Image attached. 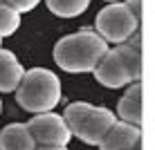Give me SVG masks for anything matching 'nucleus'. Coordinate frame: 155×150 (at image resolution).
<instances>
[{
    "label": "nucleus",
    "mask_w": 155,
    "mask_h": 150,
    "mask_svg": "<svg viewBox=\"0 0 155 150\" xmlns=\"http://www.w3.org/2000/svg\"><path fill=\"white\" fill-rule=\"evenodd\" d=\"M124 5H126V9H128V11L133 14V18L142 23V0H126Z\"/></svg>",
    "instance_id": "obj_15"
},
{
    "label": "nucleus",
    "mask_w": 155,
    "mask_h": 150,
    "mask_svg": "<svg viewBox=\"0 0 155 150\" xmlns=\"http://www.w3.org/2000/svg\"><path fill=\"white\" fill-rule=\"evenodd\" d=\"M108 49V43H104L94 31H77L54 45V61L61 69L72 74L92 72Z\"/></svg>",
    "instance_id": "obj_1"
},
{
    "label": "nucleus",
    "mask_w": 155,
    "mask_h": 150,
    "mask_svg": "<svg viewBox=\"0 0 155 150\" xmlns=\"http://www.w3.org/2000/svg\"><path fill=\"white\" fill-rule=\"evenodd\" d=\"M25 69L14 56V52L0 49V92H16L20 78H23Z\"/></svg>",
    "instance_id": "obj_9"
},
{
    "label": "nucleus",
    "mask_w": 155,
    "mask_h": 150,
    "mask_svg": "<svg viewBox=\"0 0 155 150\" xmlns=\"http://www.w3.org/2000/svg\"><path fill=\"white\" fill-rule=\"evenodd\" d=\"M126 45H128V47H135V49H142V27L126 40Z\"/></svg>",
    "instance_id": "obj_16"
},
{
    "label": "nucleus",
    "mask_w": 155,
    "mask_h": 150,
    "mask_svg": "<svg viewBox=\"0 0 155 150\" xmlns=\"http://www.w3.org/2000/svg\"><path fill=\"white\" fill-rule=\"evenodd\" d=\"M106 2H119V0H106Z\"/></svg>",
    "instance_id": "obj_19"
},
{
    "label": "nucleus",
    "mask_w": 155,
    "mask_h": 150,
    "mask_svg": "<svg viewBox=\"0 0 155 150\" xmlns=\"http://www.w3.org/2000/svg\"><path fill=\"white\" fill-rule=\"evenodd\" d=\"M25 126H27V130H29V135H31L36 146H61V148H68V141L72 139L65 121H63V116L54 114V112L34 114Z\"/></svg>",
    "instance_id": "obj_5"
},
{
    "label": "nucleus",
    "mask_w": 155,
    "mask_h": 150,
    "mask_svg": "<svg viewBox=\"0 0 155 150\" xmlns=\"http://www.w3.org/2000/svg\"><path fill=\"white\" fill-rule=\"evenodd\" d=\"M0 5H5V2H2V0H0Z\"/></svg>",
    "instance_id": "obj_22"
},
{
    "label": "nucleus",
    "mask_w": 155,
    "mask_h": 150,
    "mask_svg": "<svg viewBox=\"0 0 155 150\" xmlns=\"http://www.w3.org/2000/svg\"><path fill=\"white\" fill-rule=\"evenodd\" d=\"M140 27H142V23L133 18V14L126 9L124 2H110L94 18L97 36L104 43H117V45H121Z\"/></svg>",
    "instance_id": "obj_4"
},
{
    "label": "nucleus",
    "mask_w": 155,
    "mask_h": 150,
    "mask_svg": "<svg viewBox=\"0 0 155 150\" xmlns=\"http://www.w3.org/2000/svg\"><path fill=\"white\" fill-rule=\"evenodd\" d=\"M0 49H2V38H0Z\"/></svg>",
    "instance_id": "obj_20"
},
{
    "label": "nucleus",
    "mask_w": 155,
    "mask_h": 150,
    "mask_svg": "<svg viewBox=\"0 0 155 150\" xmlns=\"http://www.w3.org/2000/svg\"><path fill=\"white\" fill-rule=\"evenodd\" d=\"M9 9H14L16 14H25V11H31L41 0H2Z\"/></svg>",
    "instance_id": "obj_14"
},
{
    "label": "nucleus",
    "mask_w": 155,
    "mask_h": 150,
    "mask_svg": "<svg viewBox=\"0 0 155 150\" xmlns=\"http://www.w3.org/2000/svg\"><path fill=\"white\" fill-rule=\"evenodd\" d=\"M63 121H65L68 130L72 137L79 141L88 143V146H99L104 135L115 126L117 116L113 110L99 108V105L85 103V101H74L63 112Z\"/></svg>",
    "instance_id": "obj_3"
},
{
    "label": "nucleus",
    "mask_w": 155,
    "mask_h": 150,
    "mask_svg": "<svg viewBox=\"0 0 155 150\" xmlns=\"http://www.w3.org/2000/svg\"><path fill=\"white\" fill-rule=\"evenodd\" d=\"M34 148L36 143L25 123H9L0 130V150H34Z\"/></svg>",
    "instance_id": "obj_10"
},
{
    "label": "nucleus",
    "mask_w": 155,
    "mask_h": 150,
    "mask_svg": "<svg viewBox=\"0 0 155 150\" xmlns=\"http://www.w3.org/2000/svg\"><path fill=\"white\" fill-rule=\"evenodd\" d=\"M142 146V128L130 126L124 121H115V126L99 141V150H133Z\"/></svg>",
    "instance_id": "obj_6"
},
{
    "label": "nucleus",
    "mask_w": 155,
    "mask_h": 150,
    "mask_svg": "<svg viewBox=\"0 0 155 150\" xmlns=\"http://www.w3.org/2000/svg\"><path fill=\"white\" fill-rule=\"evenodd\" d=\"M94 72V78L104 85V88H110V90H117V88H124V85H130V76L126 74V69L121 67L119 58L113 49H108L104 54V58L97 63V67L92 69Z\"/></svg>",
    "instance_id": "obj_7"
},
{
    "label": "nucleus",
    "mask_w": 155,
    "mask_h": 150,
    "mask_svg": "<svg viewBox=\"0 0 155 150\" xmlns=\"http://www.w3.org/2000/svg\"><path fill=\"white\" fill-rule=\"evenodd\" d=\"M117 121L130 123L142 128V83H130V88L124 92V96L117 103Z\"/></svg>",
    "instance_id": "obj_8"
},
{
    "label": "nucleus",
    "mask_w": 155,
    "mask_h": 150,
    "mask_svg": "<svg viewBox=\"0 0 155 150\" xmlns=\"http://www.w3.org/2000/svg\"><path fill=\"white\" fill-rule=\"evenodd\" d=\"M133 150H142V146H135V148H133Z\"/></svg>",
    "instance_id": "obj_18"
},
{
    "label": "nucleus",
    "mask_w": 155,
    "mask_h": 150,
    "mask_svg": "<svg viewBox=\"0 0 155 150\" xmlns=\"http://www.w3.org/2000/svg\"><path fill=\"white\" fill-rule=\"evenodd\" d=\"M45 5L58 18H77L88 9L90 0H45Z\"/></svg>",
    "instance_id": "obj_12"
},
{
    "label": "nucleus",
    "mask_w": 155,
    "mask_h": 150,
    "mask_svg": "<svg viewBox=\"0 0 155 150\" xmlns=\"http://www.w3.org/2000/svg\"><path fill=\"white\" fill-rule=\"evenodd\" d=\"M18 27H20V14H16L7 5H0V38L12 36Z\"/></svg>",
    "instance_id": "obj_13"
},
{
    "label": "nucleus",
    "mask_w": 155,
    "mask_h": 150,
    "mask_svg": "<svg viewBox=\"0 0 155 150\" xmlns=\"http://www.w3.org/2000/svg\"><path fill=\"white\" fill-rule=\"evenodd\" d=\"M113 52L119 58L121 67L126 69V74L130 76V83H140L142 78V49H135V47H128L126 43L113 47Z\"/></svg>",
    "instance_id": "obj_11"
},
{
    "label": "nucleus",
    "mask_w": 155,
    "mask_h": 150,
    "mask_svg": "<svg viewBox=\"0 0 155 150\" xmlns=\"http://www.w3.org/2000/svg\"><path fill=\"white\" fill-rule=\"evenodd\" d=\"M34 150H68V148H61V146H36Z\"/></svg>",
    "instance_id": "obj_17"
},
{
    "label": "nucleus",
    "mask_w": 155,
    "mask_h": 150,
    "mask_svg": "<svg viewBox=\"0 0 155 150\" xmlns=\"http://www.w3.org/2000/svg\"><path fill=\"white\" fill-rule=\"evenodd\" d=\"M61 101V81L52 69H27L16 88V103L31 114L52 112Z\"/></svg>",
    "instance_id": "obj_2"
},
{
    "label": "nucleus",
    "mask_w": 155,
    "mask_h": 150,
    "mask_svg": "<svg viewBox=\"0 0 155 150\" xmlns=\"http://www.w3.org/2000/svg\"><path fill=\"white\" fill-rule=\"evenodd\" d=\"M0 112H2V103H0Z\"/></svg>",
    "instance_id": "obj_21"
}]
</instances>
